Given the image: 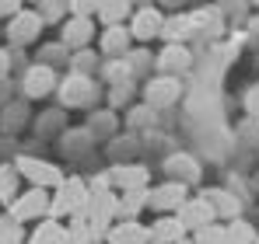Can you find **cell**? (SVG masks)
I'll list each match as a JSON object with an SVG mask.
<instances>
[{
	"label": "cell",
	"mask_w": 259,
	"mask_h": 244,
	"mask_svg": "<svg viewBox=\"0 0 259 244\" xmlns=\"http://www.w3.org/2000/svg\"><path fill=\"white\" fill-rule=\"evenodd\" d=\"M88 181L84 178H60V185L53 189V196H49V216L53 220H60V216H74V213H81L88 206Z\"/></svg>",
	"instance_id": "1"
},
{
	"label": "cell",
	"mask_w": 259,
	"mask_h": 244,
	"mask_svg": "<svg viewBox=\"0 0 259 244\" xmlns=\"http://www.w3.org/2000/svg\"><path fill=\"white\" fill-rule=\"evenodd\" d=\"M56 98H60V105L63 108H88L95 98H98V84L91 81V77H84V74H67L63 81H56Z\"/></svg>",
	"instance_id": "2"
},
{
	"label": "cell",
	"mask_w": 259,
	"mask_h": 244,
	"mask_svg": "<svg viewBox=\"0 0 259 244\" xmlns=\"http://www.w3.org/2000/svg\"><path fill=\"white\" fill-rule=\"evenodd\" d=\"M7 216L18 220V223H35L49 216V192L46 189H28V192H18L11 203H7Z\"/></svg>",
	"instance_id": "3"
},
{
	"label": "cell",
	"mask_w": 259,
	"mask_h": 244,
	"mask_svg": "<svg viewBox=\"0 0 259 244\" xmlns=\"http://www.w3.org/2000/svg\"><path fill=\"white\" fill-rule=\"evenodd\" d=\"M14 171L21 174V181H32L35 189H56L60 178H63V171L56 164L42 161V157H18L14 161Z\"/></svg>",
	"instance_id": "4"
},
{
	"label": "cell",
	"mask_w": 259,
	"mask_h": 244,
	"mask_svg": "<svg viewBox=\"0 0 259 244\" xmlns=\"http://www.w3.org/2000/svg\"><path fill=\"white\" fill-rule=\"evenodd\" d=\"M56 70L53 67H46V63H32L28 70H25V81H21V94L28 98V101H39L46 94H53L56 91Z\"/></svg>",
	"instance_id": "5"
},
{
	"label": "cell",
	"mask_w": 259,
	"mask_h": 244,
	"mask_svg": "<svg viewBox=\"0 0 259 244\" xmlns=\"http://www.w3.org/2000/svg\"><path fill=\"white\" fill-rule=\"evenodd\" d=\"M42 32V18L35 11H18L14 18H7V42L11 45H32Z\"/></svg>",
	"instance_id": "6"
},
{
	"label": "cell",
	"mask_w": 259,
	"mask_h": 244,
	"mask_svg": "<svg viewBox=\"0 0 259 244\" xmlns=\"http://www.w3.org/2000/svg\"><path fill=\"white\" fill-rule=\"evenodd\" d=\"M175 220L182 223V230L186 234H193V230H200V227H207V223H214V209L210 203L203 199V196H196V199H182V206L175 209Z\"/></svg>",
	"instance_id": "7"
},
{
	"label": "cell",
	"mask_w": 259,
	"mask_h": 244,
	"mask_svg": "<svg viewBox=\"0 0 259 244\" xmlns=\"http://www.w3.org/2000/svg\"><path fill=\"white\" fill-rule=\"evenodd\" d=\"M161 25H165V14L151 4H140V11H133V21H130V39L133 42H147L161 35Z\"/></svg>",
	"instance_id": "8"
},
{
	"label": "cell",
	"mask_w": 259,
	"mask_h": 244,
	"mask_svg": "<svg viewBox=\"0 0 259 244\" xmlns=\"http://www.w3.org/2000/svg\"><path fill=\"white\" fill-rule=\"evenodd\" d=\"M179 94H182V87H179V77H168V74H161V77H154V81L144 87V105L147 108H168L179 101Z\"/></svg>",
	"instance_id": "9"
},
{
	"label": "cell",
	"mask_w": 259,
	"mask_h": 244,
	"mask_svg": "<svg viewBox=\"0 0 259 244\" xmlns=\"http://www.w3.org/2000/svg\"><path fill=\"white\" fill-rule=\"evenodd\" d=\"M147 167L144 164H116L105 171V181L109 189H119V192H133V189H147Z\"/></svg>",
	"instance_id": "10"
},
{
	"label": "cell",
	"mask_w": 259,
	"mask_h": 244,
	"mask_svg": "<svg viewBox=\"0 0 259 244\" xmlns=\"http://www.w3.org/2000/svg\"><path fill=\"white\" fill-rule=\"evenodd\" d=\"M95 39V18H67L60 28V45L63 49H88Z\"/></svg>",
	"instance_id": "11"
},
{
	"label": "cell",
	"mask_w": 259,
	"mask_h": 244,
	"mask_svg": "<svg viewBox=\"0 0 259 244\" xmlns=\"http://www.w3.org/2000/svg\"><path fill=\"white\" fill-rule=\"evenodd\" d=\"M102 244H147V227L137 220H112L102 234Z\"/></svg>",
	"instance_id": "12"
},
{
	"label": "cell",
	"mask_w": 259,
	"mask_h": 244,
	"mask_svg": "<svg viewBox=\"0 0 259 244\" xmlns=\"http://www.w3.org/2000/svg\"><path fill=\"white\" fill-rule=\"evenodd\" d=\"M186 199V185L182 181H165L161 189H147V206L158 213H175Z\"/></svg>",
	"instance_id": "13"
},
{
	"label": "cell",
	"mask_w": 259,
	"mask_h": 244,
	"mask_svg": "<svg viewBox=\"0 0 259 244\" xmlns=\"http://www.w3.org/2000/svg\"><path fill=\"white\" fill-rule=\"evenodd\" d=\"M186 237L182 223L175 220V213H161L151 227H147V244H179Z\"/></svg>",
	"instance_id": "14"
},
{
	"label": "cell",
	"mask_w": 259,
	"mask_h": 244,
	"mask_svg": "<svg viewBox=\"0 0 259 244\" xmlns=\"http://www.w3.org/2000/svg\"><path fill=\"white\" fill-rule=\"evenodd\" d=\"M25 244H67V227L53 216L35 220V230L25 234Z\"/></svg>",
	"instance_id": "15"
},
{
	"label": "cell",
	"mask_w": 259,
	"mask_h": 244,
	"mask_svg": "<svg viewBox=\"0 0 259 244\" xmlns=\"http://www.w3.org/2000/svg\"><path fill=\"white\" fill-rule=\"evenodd\" d=\"M189 67H193V56H189V49H186V45H175V42H168V49L158 56V70H161V74H168V77L186 74Z\"/></svg>",
	"instance_id": "16"
},
{
	"label": "cell",
	"mask_w": 259,
	"mask_h": 244,
	"mask_svg": "<svg viewBox=\"0 0 259 244\" xmlns=\"http://www.w3.org/2000/svg\"><path fill=\"white\" fill-rule=\"evenodd\" d=\"M200 196L210 203V209H214V220H235V216L242 213L238 199H235L231 192H224V189H207V192H200Z\"/></svg>",
	"instance_id": "17"
},
{
	"label": "cell",
	"mask_w": 259,
	"mask_h": 244,
	"mask_svg": "<svg viewBox=\"0 0 259 244\" xmlns=\"http://www.w3.org/2000/svg\"><path fill=\"white\" fill-rule=\"evenodd\" d=\"M130 45H133V39H130V28L126 25H109L105 28V35H102V52L105 56H126Z\"/></svg>",
	"instance_id": "18"
},
{
	"label": "cell",
	"mask_w": 259,
	"mask_h": 244,
	"mask_svg": "<svg viewBox=\"0 0 259 244\" xmlns=\"http://www.w3.org/2000/svg\"><path fill=\"white\" fill-rule=\"evenodd\" d=\"M165 171L172 174V181H196L200 178V164L193 161V157H186V154H175V157H168L165 161Z\"/></svg>",
	"instance_id": "19"
},
{
	"label": "cell",
	"mask_w": 259,
	"mask_h": 244,
	"mask_svg": "<svg viewBox=\"0 0 259 244\" xmlns=\"http://www.w3.org/2000/svg\"><path fill=\"white\" fill-rule=\"evenodd\" d=\"M221 244H256V227H252V223H245L242 216H235V220H228V223H224Z\"/></svg>",
	"instance_id": "20"
},
{
	"label": "cell",
	"mask_w": 259,
	"mask_h": 244,
	"mask_svg": "<svg viewBox=\"0 0 259 244\" xmlns=\"http://www.w3.org/2000/svg\"><path fill=\"white\" fill-rule=\"evenodd\" d=\"M130 14H133V0H102L95 18H102L105 25H123Z\"/></svg>",
	"instance_id": "21"
},
{
	"label": "cell",
	"mask_w": 259,
	"mask_h": 244,
	"mask_svg": "<svg viewBox=\"0 0 259 244\" xmlns=\"http://www.w3.org/2000/svg\"><path fill=\"white\" fill-rule=\"evenodd\" d=\"M116 126H119V122H116V112H112V108H105V112H95V115L88 119L84 133L91 136V140H109V136L116 133Z\"/></svg>",
	"instance_id": "22"
},
{
	"label": "cell",
	"mask_w": 259,
	"mask_h": 244,
	"mask_svg": "<svg viewBox=\"0 0 259 244\" xmlns=\"http://www.w3.org/2000/svg\"><path fill=\"white\" fill-rule=\"evenodd\" d=\"M21 189V174L14 171V164H4L0 167V203H11Z\"/></svg>",
	"instance_id": "23"
},
{
	"label": "cell",
	"mask_w": 259,
	"mask_h": 244,
	"mask_svg": "<svg viewBox=\"0 0 259 244\" xmlns=\"http://www.w3.org/2000/svg\"><path fill=\"white\" fill-rule=\"evenodd\" d=\"M21 241H25V223L0 216V244H21Z\"/></svg>",
	"instance_id": "24"
},
{
	"label": "cell",
	"mask_w": 259,
	"mask_h": 244,
	"mask_svg": "<svg viewBox=\"0 0 259 244\" xmlns=\"http://www.w3.org/2000/svg\"><path fill=\"white\" fill-rule=\"evenodd\" d=\"M70 67H74V74H84V77H91V70L98 67V56L91 52V45H88V49H74Z\"/></svg>",
	"instance_id": "25"
},
{
	"label": "cell",
	"mask_w": 259,
	"mask_h": 244,
	"mask_svg": "<svg viewBox=\"0 0 259 244\" xmlns=\"http://www.w3.org/2000/svg\"><path fill=\"white\" fill-rule=\"evenodd\" d=\"M130 77H133V74H130L126 56H116V59L105 63V81H109V84H126Z\"/></svg>",
	"instance_id": "26"
},
{
	"label": "cell",
	"mask_w": 259,
	"mask_h": 244,
	"mask_svg": "<svg viewBox=\"0 0 259 244\" xmlns=\"http://www.w3.org/2000/svg\"><path fill=\"white\" fill-rule=\"evenodd\" d=\"M63 11H67V0H39V18H42V25H56V21H63Z\"/></svg>",
	"instance_id": "27"
},
{
	"label": "cell",
	"mask_w": 259,
	"mask_h": 244,
	"mask_svg": "<svg viewBox=\"0 0 259 244\" xmlns=\"http://www.w3.org/2000/svg\"><path fill=\"white\" fill-rule=\"evenodd\" d=\"M25 122H28L25 105H11V108H4V133H18Z\"/></svg>",
	"instance_id": "28"
},
{
	"label": "cell",
	"mask_w": 259,
	"mask_h": 244,
	"mask_svg": "<svg viewBox=\"0 0 259 244\" xmlns=\"http://www.w3.org/2000/svg\"><path fill=\"white\" fill-rule=\"evenodd\" d=\"M221 234H224V223H207V227H200V230H193V244H221Z\"/></svg>",
	"instance_id": "29"
},
{
	"label": "cell",
	"mask_w": 259,
	"mask_h": 244,
	"mask_svg": "<svg viewBox=\"0 0 259 244\" xmlns=\"http://www.w3.org/2000/svg\"><path fill=\"white\" fill-rule=\"evenodd\" d=\"M63 122H67V115H63V108H53V112H46L42 119H39V133H42V136H49V133L63 129Z\"/></svg>",
	"instance_id": "30"
},
{
	"label": "cell",
	"mask_w": 259,
	"mask_h": 244,
	"mask_svg": "<svg viewBox=\"0 0 259 244\" xmlns=\"http://www.w3.org/2000/svg\"><path fill=\"white\" fill-rule=\"evenodd\" d=\"M98 4L102 0H67V11L74 18H95L98 14Z\"/></svg>",
	"instance_id": "31"
},
{
	"label": "cell",
	"mask_w": 259,
	"mask_h": 244,
	"mask_svg": "<svg viewBox=\"0 0 259 244\" xmlns=\"http://www.w3.org/2000/svg\"><path fill=\"white\" fill-rule=\"evenodd\" d=\"M126 101H130V81H126V84H112L109 105H112V108H119V105H126Z\"/></svg>",
	"instance_id": "32"
},
{
	"label": "cell",
	"mask_w": 259,
	"mask_h": 244,
	"mask_svg": "<svg viewBox=\"0 0 259 244\" xmlns=\"http://www.w3.org/2000/svg\"><path fill=\"white\" fill-rule=\"evenodd\" d=\"M151 122H154V108H147V105L130 112V126H151Z\"/></svg>",
	"instance_id": "33"
},
{
	"label": "cell",
	"mask_w": 259,
	"mask_h": 244,
	"mask_svg": "<svg viewBox=\"0 0 259 244\" xmlns=\"http://www.w3.org/2000/svg\"><path fill=\"white\" fill-rule=\"evenodd\" d=\"M21 4L25 0H0V18H14L21 11Z\"/></svg>",
	"instance_id": "34"
},
{
	"label": "cell",
	"mask_w": 259,
	"mask_h": 244,
	"mask_svg": "<svg viewBox=\"0 0 259 244\" xmlns=\"http://www.w3.org/2000/svg\"><path fill=\"white\" fill-rule=\"evenodd\" d=\"M245 108H249V115H259V87L249 91V98H245Z\"/></svg>",
	"instance_id": "35"
},
{
	"label": "cell",
	"mask_w": 259,
	"mask_h": 244,
	"mask_svg": "<svg viewBox=\"0 0 259 244\" xmlns=\"http://www.w3.org/2000/svg\"><path fill=\"white\" fill-rule=\"evenodd\" d=\"M7 74H11V52L0 49V81H7Z\"/></svg>",
	"instance_id": "36"
},
{
	"label": "cell",
	"mask_w": 259,
	"mask_h": 244,
	"mask_svg": "<svg viewBox=\"0 0 259 244\" xmlns=\"http://www.w3.org/2000/svg\"><path fill=\"white\" fill-rule=\"evenodd\" d=\"M179 244H193V241H189V237H182V241H179Z\"/></svg>",
	"instance_id": "37"
},
{
	"label": "cell",
	"mask_w": 259,
	"mask_h": 244,
	"mask_svg": "<svg viewBox=\"0 0 259 244\" xmlns=\"http://www.w3.org/2000/svg\"><path fill=\"white\" fill-rule=\"evenodd\" d=\"M140 4H147V0H140Z\"/></svg>",
	"instance_id": "38"
},
{
	"label": "cell",
	"mask_w": 259,
	"mask_h": 244,
	"mask_svg": "<svg viewBox=\"0 0 259 244\" xmlns=\"http://www.w3.org/2000/svg\"><path fill=\"white\" fill-rule=\"evenodd\" d=\"M32 4H39V0H32Z\"/></svg>",
	"instance_id": "39"
},
{
	"label": "cell",
	"mask_w": 259,
	"mask_h": 244,
	"mask_svg": "<svg viewBox=\"0 0 259 244\" xmlns=\"http://www.w3.org/2000/svg\"><path fill=\"white\" fill-rule=\"evenodd\" d=\"M21 244H25V241H21Z\"/></svg>",
	"instance_id": "40"
}]
</instances>
